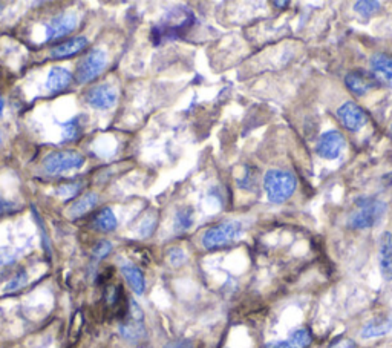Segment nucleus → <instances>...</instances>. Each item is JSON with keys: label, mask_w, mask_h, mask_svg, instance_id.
<instances>
[{"label": "nucleus", "mask_w": 392, "mask_h": 348, "mask_svg": "<svg viewBox=\"0 0 392 348\" xmlns=\"http://www.w3.org/2000/svg\"><path fill=\"white\" fill-rule=\"evenodd\" d=\"M195 16L190 10L184 6H175L169 10L164 19H161L157 26L152 28V43L158 47L164 40H176L180 39L181 34L195 25Z\"/></svg>", "instance_id": "f257e3e1"}, {"label": "nucleus", "mask_w": 392, "mask_h": 348, "mask_svg": "<svg viewBox=\"0 0 392 348\" xmlns=\"http://www.w3.org/2000/svg\"><path fill=\"white\" fill-rule=\"evenodd\" d=\"M354 204L356 209L348 218V226L356 231H365L379 224L388 209L386 203L374 197H360Z\"/></svg>", "instance_id": "f03ea898"}, {"label": "nucleus", "mask_w": 392, "mask_h": 348, "mask_svg": "<svg viewBox=\"0 0 392 348\" xmlns=\"http://www.w3.org/2000/svg\"><path fill=\"white\" fill-rule=\"evenodd\" d=\"M296 188H298V180L288 170L271 169L264 176V190L270 203H285L293 197Z\"/></svg>", "instance_id": "7ed1b4c3"}, {"label": "nucleus", "mask_w": 392, "mask_h": 348, "mask_svg": "<svg viewBox=\"0 0 392 348\" xmlns=\"http://www.w3.org/2000/svg\"><path fill=\"white\" fill-rule=\"evenodd\" d=\"M242 235L244 224L238 219H230L207 229L203 235L201 242L207 250H218L236 242Z\"/></svg>", "instance_id": "20e7f679"}, {"label": "nucleus", "mask_w": 392, "mask_h": 348, "mask_svg": "<svg viewBox=\"0 0 392 348\" xmlns=\"http://www.w3.org/2000/svg\"><path fill=\"white\" fill-rule=\"evenodd\" d=\"M85 155H81L77 151H60L51 152L43 160V169L49 175H62L71 170H77L85 166Z\"/></svg>", "instance_id": "39448f33"}, {"label": "nucleus", "mask_w": 392, "mask_h": 348, "mask_svg": "<svg viewBox=\"0 0 392 348\" xmlns=\"http://www.w3.org/2000/svg\"><path fill=\"white\" fill-rule=\"evenodd\" d=\"M106 66L108 54L100 48H94L80 60L76 72V80L78 83H90V81H94L106 69Z\"/></svg>", "instance_id": "423d86ee"}, {"label": "nucleus", "mask_w": 392, "mask_h": 348, "mask_svg": "<svg viewBox=\"0 0 392 348\" xmlns=\"http://www.w3.org/2000/svg\"><path fill=\"white\" fill-rule=\"evenodd\" d=\"M345 85L350 92L357 95V97H364L365 94L380 86V78L373 71L356 69L346 74Z\"/></svg>", "instance_id": "0eeeda50"}, {"label": "nucleus", "mask_w": 392, "mask_h": 348, "mask_svg": "<svg viewBox=\"0 0 392 348\" xmlns=\"http://www.w3.org/2000/svg\"><path fill=\"white\" fill-rule=\"evenodd\" d=\"M85 100L87 105L99 110H109L117 105L118 91L114 85L101 83L95 85L85 94Z\"/></svg>", "instance_id": "6e6552de"}, {"label": "nucleus", "mask_w": 392, "mask_h": 348, "mask_svg": "<svg viewBox=\"0 0 392 348\" xmlns=\"http://www.w3.org/2000/svg\"><path fill=\"white\" fill-rule=\"evenodd\" d=\"M337 118L343 128L350 132H359L368 123L365 109L356 101H345L337 109Z\"/></svg>", "instance_id": "1a4fd4ad"}, {"label": "nucleus", "mask_w": 392, "mask_h": 348, "mask_svg": "<svg viewBox=\"0 0 392 348\" xmlns=\"http://www.w3.org/2000/svg\"><path fill=\"white\" fill-rule=\"evenodd\" d=\"M346 140L343 134L337 129H330L325 131L323 134L319 137L317 142L316 151L325 160H337L340 154L345 149Z\"/></svg>", "instance_id": "9d476101"}, {"label": "nucleus", "mask_w": 392, "mask_h": 348, "mask_svg": "<svg viewBox=\"0 0 392 348\" xmlns=\"http://www.w3.org/2000/svg\"><path fill=\"white\" fill-rule=\"evenodd\" d=\"M77 16L72 13H62L53 20L48 22L45 26V42L58 40L62 37L71 34L77 28Z\"/></svg>", "instance_id": "9b49d317"}, {"label": "nucleus", "mask_w": 392, "mask_h": 348, "mask_svg": "<svg viewBox=\"0 0 392 348\" xmlns=\"http://www.w3.org/2000/svg\"><path fill=\"white\" fill-rule=\"evenodd\" d=\"M118 333L128 344L137 345L147 338V330L144 320H135L129 315H126L124 320L118 325Z\"/></svg>", "instance_id": "f8f14e48"}, {"label": "nucleus", "mask_w": 392, "mask_h": 348, "mask_svg": "<svg viewBox=\"0 0 392 348\" xmlns=\"http://www.w3.org/2000/svg\"><path fill=\"white\" fill-rule=\"evenodd\" d=\"M379 265L384 281H392V235L384 232L379 241Z\"/></svg>", "instance_id": "ddd939ff"}, {"label": "nucleus", "mask_w": 392, "mask_h": 348, "mask_svg": "<svg viewBox=\"0 0 392 348\" xmlns=\"http://www.w3.org/2000/svg\"><path fill=\"white\" fill-rule=\"evenodd\" d=\"M87 45H90V42H87L85 35H77V37H72V39L60 43V45L54 47L53 49H51L49 56L53 58H68V57L77 56L78 53H81V51L86 49Z\"/></svg>", "instance_id": "4468645a"}, {"label": "nucleus", "mask_w": 392, "mask_h": 348, "mask_svg": "<svg viewBox=\"0 0 392 348\" xmlns=\"http://www.w3.org/2000/svg\"><path fill=\"white\" fill-rule=\"evenodd\" d=\"M121 273L126 279V283H128L129 287L132 288V292L138 296L144 295L147 284H146V278H144V273L142 272V269L137 267V265L132 263H123Z\"/></svg>", "instance_id": "2eb2a0df"}, {"label": "nucleus", "mask_w": 392, "mask_h": 348, "mask_svg": "<svg viewBox=\"0 0 392 348\" xmlns=\"http://www.w3.org/2000/svg\"><path fill=\"white\" fill-rule=\"evenodd\" d=\"M72 74L69 69L63 68V66H54L49 71L46 78V88L51 92H62L68 90L72 83Z\"/></svg>", "instance_id": "dca6fc26"}, {"label": "nucleus", "mask_w": 392, "mask_h": 348, "mask_svg": "<svg viewBox=\"0 0 392 348\" xmlns=\"http://www.w3.org/2000/svg\"><path fill=\"white\" fill-rule=\"evenodd\" d=\"M392 333V315L388 317H375L361 327L360 336L364 339H373L386 336Z\"/></svg>", "instance_id": "f3484780"}, {"label": "nucleus", "mask_w": 392, "mask_h": 348, "mask_svg": "<svg viewBox=\"0 0 392 348\" xmlns=\"http://www.w3.org/2000/svg\"><path fill=\"white\" fill-rule=\"evenodd\" d=\"M99 203V195L95 192H87L83 197H80L76 203L71 204L69 207V217L71 218H80L86 215L87 212H91L95 204Z\"/></svg>", "instance_id": "a211bd4d"}, {"label": "nucleus", "mask_w": 392, "mask_h": 348, "mask_svg": "<svg viewBox=\"0 0 392 348\" xmlns=\"http://www.w3.org/2000/svg\"><path fill=\"white\" fill-rule=\"evenodd\" d=\"M117 224L118 219L110 207H103V209L95 215L94 226L97 227V231L100 232H112L117 229Z\"/></svg>", "instance_id": "6ab92c4d"}, {"label": "nucleus", "mask_w": 392, "mask_h": 348, "mask_svg": "<svg viewBox=\"0 0 392 348\" xmlns=\"http://www.w3.org/2000/svg\"><path fill=\"white\" fill-rule=\"evenodd\" d=\"M194 224V209L186 206L176 212L175 221H173V229L176 233H186L189 229Z\"/></svg>", "instance_id": "aec40b11"}, {"label": "nucleus", "mask_w": 392, "mask_h": 348, "mask_svg": "<svg viewBox=\"0 0 392 348\" xmlns=\"http://www.w3.org/2000/svg\"><path fill=\"white\" fill-rule=\"evenodd\" d=\"M371 68L374 74H379L383 78L392 80V57L386 54H377L371 58Z\"/></svg>", "instance_id": "412c9836"}, {"label": "nucleus", "mask_w": 392, "mask_h": 348, "mask_svg": "<svg viewBox=\"0 0 392 348\" xmlns=\"http://www.w3.org/2000/svg\"><path fill=\"white\" fill-rule=\"evenodd\" d=\"M19 258V251L11 247L0 249V279L10 275V270L16 265Z\"/></svg>", "instance_id": "4be33fe9"}, {"label": "nucleus", "mask_w": 392, "mask_h": 348, "mask_svg": "<svg viewBox=\"0 0 392 348\" xmlns=\"http://www.w3.org/2000/svg\"><path fill=\"white\" fill-rule=\"evenodd\" d=\"M290 340L293 348H308L313 342V335L312 331L305 327H299L290 333V336L287 338Z\"/></svg>", "instance_id": "5701e85b"}, {"label": "nucleus", "mask_w": 392, "mask_h": 348, "mask_svg": "<svg viewBox=\"0 0 392 348\" xmlns=\"http://www.w3.org/2000/svg\"><path fill=\"white\" fill-rule=\"evenodd\" d=\"M81 134V126H80V118L74 117L69 122L63 123L62 126V143H69L76 142V140Z\"/></svg>", "instance_id": "b1692460"}, {"label": "nucleus", "mask_w": 392, "mask_h": 348, "mask_svg": "<svg viewBox=\"0 0 392 348\" xmlns=\"http://www.w3.org/2000/svg\"><path fill=\"white\" fill-rule=\"evenodd\" d=\"M28 272L25 269H19L14 275L8 279V283L5 284L3 292L5 293H16L19 290H22L26 284H28Z\"/></svg>", "instance_id": "393cba45"}, {"label": "nucleus", "mask_w": 392, "mask_h": 348, "mask_svg": "<svg viewBox=\"0 0 392 348\" xmlns=\"http://www.w3.org/2000/svg\"><path fill=\"white\" fill-rule=\"evenodd\" d=\"M354 10H356L361 17H373L374 14L382 10L380 2H374V0H360V2L354 3Z\"/></svg>", "instance_id": "a878e982"}, {"label": "nucleus", "mask_w": 392, "mask_h": 348, "mask_svg": "<svg viewBox=\"0 0 392 348\" xmlns=\"http://www.w3.org/2000/svg\"><path fill=\"white\" fill-rule=\"evenodd\" d=\"M83 188V184L81 183H65L62 186H58L54 189V195L65 198V199H69L72 197H76L78 192Z\"/></svg>", "instance_id": "bb28decb"}, {"label": "nucleus", "mask_w": 392, "mask_h": 348, "mask_svg": "<svg viewBox=\"0 0 392 348\" xmlns=\"http://www.w3.org/2000/svg\"><path fill=\"white\" fill-rule=\"evenodd\" d=\"M114 246L112 242L108 241V240H101L97 244H95L94 249H92V258L95 261H101V259H105L109 256L110 251H112Z\"/></svg>", "instance_id": "cd10ccee"}, {"label": "nucleus", "mask_w": 392, "mask_h": 348, "mask_svg": "<svg viewBox=\"0 0 392 348\" xmlns=\"http://www.w3.org/2000/svg\"><path fill=\"white\" fill-rule=\"evenodd\" d=\"M238 186L246 190H251L256 186V172L253 169L246 167V170H244V175L241 176V179H238Z\"/></svg>", "instance_id": "c85d7f7f"}, {"label": "nucleus", "mask_w": 392, "mask_h": 348, "mask_svg": "<svg viewBox=\"0 0 392 348\" xmlns=\"http://www.w3.org/2000/svg\"><path fill=\"white\" fill-rule=\"evenodd\" d=\"M158 219L157 217H153V215H147V217L142 221V224H139V236H143V238H147V236H151L155 232V227H157Z\"/></svg>", "instance_id": "c756f323"}, {"label": "nucleus", "mask_w": 392, "mask_h": 348, "mask_svg": "<svg viewBox=\"0 0 392 348\" xmlns=\"http://www.w3.org/2000/svg\"><path fill=\"white\" fill-rule=\"evenodd\" d=\"M169 263L173 265V267H181V265L187 261V255L181 247H172L167 254Z\"/></svg>", "instance_id": "7c9ffc66"}, {"label": "nucleus", "mask_w": 392, "mask_h": 348, "mask_svg": "<svg viewBox=\"0 0 392 348\" xmlns=\"http://www.w3.org/2000/svg\"><path fill=\"white\" fill-rule=\"evenodd\" d=\"M33 213H34V219H35V223L39 224V227H40V233H42V246H43V249L46 250L48 256H51V241H49V236H48V233H46L45 224L42 223V218H40L39 212L35 210V207H33Z\"/></svg>", "instance_id": "2f4dec72"}, {"label": "nucleus", "mask_w": 392, "mask_h": 348, "mask_svg": "<svg viewBox=\"0 0 392 348\" xmlns=\"http://www.w3.org/2000/svg\"><path fill=\"white\" fill-rule=\"evenodd\" d=\"M19 209H20L19 204L8 201V199L0 198V217H2V215H10V213L17 212Z\"/></svg>", "instance_id": "473e14b6"}, {"label": "nucleus", "mask_w": 392, "mask_h": 348, "mask_svg": "<svg viewBox=\"0 0 392 348\" xmlns=\"http://www.w3.org/2000/svg\"><path fill=\"white\" fill-rule=\"evenodd\" d=\"M328 348H359V347H357L356 342H354L352 339L340 338V339H336L332 344H330Z\"/></svg>", "instance_id": "72a5a7b5"}, {"label": "nucleus", "mask_w": 392, "mask_h": 348, "mask_svg": "<svg viewBox=\"0 0 392 348\" xmlns=\"http://www.w3.org/2000/svg\"><path fill=\"white\" fill-rule=\"evenodd\" d=\"M164 348H194V345H191L190 340L180 339V340H173V342L167 344Z\"/></svg>", "instance_id": "f704fd0d"}, {"label": "nucleus", "mask_w": 392, "mask_h": 348, "mask_svg": "<svg viewBox=\"0 0 392 348\" xmlns=\"http://www.w3.org/2000/svg\"><path fill=\"white\" fill-rule=\"evenodd\" d=\"M265 348H293V345L290 344V340L284 339V340H271Z\"/></svg>", "instance_id": "c9c22d12"}, {"label": "nucleus", "mask_w": 392, "mask_h": 348, "mask_svg": "<svg viewBox=\"0 0 392 348\" xmlns=\"http://www.w3.org/2000/svg\"><path fill=\"white\" fill-rule=\"evenodd\" d=\"M3 108H5V101L2 99V95H0V115H2V113H3Z\"/></svg>", "instance_id": "e433bc0d"}, {"label": "nucleus", "mask_w": 392, "mask_h": 348, "mask_svg": "<svg viewBox=\"0 0 392 348\" xmlns=\"http://www.w3.org/2000/svg\"><path fill=\"white\" fill-rule=\"evenodd\" d=\"M275 5H276V6H287L288 2H275Z\"/></svg>", "instance_id": "4c0bfd02"}, {"label": "nucleus", "mask_w": 392, "mask_h": 348, "mask_svg": "<svg viewBox=\"0 0 392 348\" xmlns=\"http://www.w3.org/2000/svg\"><path fill=\"white\" fill-rule=\"evenodd\" d=\"M391 131H392V126H391Z\"/></svg>", "instance_id": "58836bf2"}]
</instances>
